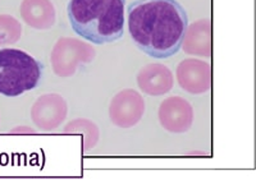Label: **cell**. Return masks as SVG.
<instances>
[{"label":"cell","mask_w":256,"mask_h":189,"mask_svg":"<svg viewBox=\"0 0 256 189\" xmlns=\"http://www.w3.org/2000/svg\"><path fill=\"white\" fill-rule=\"evenodd\" d=\"M188 27L177 0H136L128 6V31L134 44L155 59L177 54Z\"/></svg>","instance_id":"obj_1"},{"label":"cell","mask_w":256,"mask_h":189,"mask_svg":"<svg viewBox=\"0 0 256 189\" xmlns=\"http://www.w3.org/2000/svg\"><path fill=\"white\" fill-rule=\"evenodd\" d=\"M126 0H70L68 18L73 31L102 45L122 37Z\"/></svg>","instance_id":"obj_2"},{"label":"cell","mask_w":256,"mask_h":189,"mask_svg":"<svg viewBox=\"0 0 256 189\" xmlns=\"http://www.w3.org/2000/svg\"><path fill=\"white\" fill-rule=\"evenodd\" d=\"M41 61L18 49L0 50V95L20 96L38 87L42 77Z\"/></svg>","instance_id":"obj_3"},{"label":"cell","mask_w":256,"mask_h":189,"mask_svg":"<svg viewBox=\"0 0 256 189\" xmlns=\"http://www.w3.org/2000/svg\"><path fill=\"white\" fill-rule=\"evenodd\" d=\"M95 50L88 44L74 38H60L54 46L52 64L54 73L62 77L72 76L84 63H90L95 55Z\"/></svg>","instance_id":"obj_4"},{"label":"cell","mask_w":256,"mask_h":189,"mask_svg":"<svg viewBox=\"0 0 256 189\" xmlns=\"http://www.w3.org/2000/svg\"><path fill=\"white\" fill-rule=\"evenodd\" d=\"M145 110L142 97L134 90H124L112 100L109 115L116 127L130 128L140 122Z\"/></svg>","instance_id":"obj_5"},{"label":"cell","mask_w":256,"mask_h":189,"mask_svg":"<svg viewBox=\"0 0 256 189\" xmlns=\"http://www.w3.org/2000/svg\"><path fill=\"white\" fill-rule=\"evenodd\" d=\"M159 120L166 131L172 133H184L191 128L194 110L184 97H169L160 105Z\"/></svg>","instance_id":"obj_6"},{"label":"cell","mask_w":256,"mask_h":189,"mask_svg":"<svg viewBox=\"0 0 256 189\" xmlns=\"http://www.w3.org/2000/svg\"><path fill=\"white\" fill-rule=\"evenodd\" d=\"M178 83L187 92L198 95L212 87V68L205 61L186 59L177 67Z\"/></svg>","instance_id":"obj_7"},{"label":"cell","mask_w":256,"mask_h":189,"mask_svg":"<svg viewBox=\"0 0 256 189\" xmlns=\"http://www.w3.org/2000/svg\"><path fill=\"white\" fill-rule=\"evenodd\" d=\"M67 104L59 95L50 93L41 96L32 108V120L41 131H52L67 117Z\"/></svg>","instance_id":"obj_8"},{"label":"cell","mask_w":256,"mask_h":189,"mask_svg":"<svg viewBox=\"0 0 256 189\" xmlns=\"http://www.w3.org/2000/svg\"><path fill=\"white\" fill-rule=\"evenodd\" d=\"M137 83L141 90L152 96H159L172 90L173 76L163 64L146 65L137 76Z\"/></svg>","instance_id":"obj_9"},{"label":"cell","mask_w":256,"mask_h":189,"mask_svg":"<svg viewBox=\"0 0 256 189\" xmlns=\"http://www.w3.org/2000/svg\"><path fill=\"white\" fill-rule=\"evenodd\" d=\"M186 54L201 56L212 55V23L209 19H202L187 27L182 41Z\"/></svg>","instance_id":"obj_10"},{"label":"cell","mask_w":256,"mask_h":189,"mask_svg":"<svg viewBox=\"0 0 256 189\" xmlns=\"http://www.w3.org/2000/svg\"><path fill=\"white\" fill-rule=\"evenodd\" d=\"M20 13L30 26L38 29L50 28L56 20V10L50 0H24Z\"/></svg>","instance_id":"obj_11"}]
</instances>
